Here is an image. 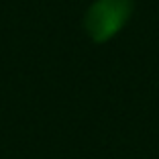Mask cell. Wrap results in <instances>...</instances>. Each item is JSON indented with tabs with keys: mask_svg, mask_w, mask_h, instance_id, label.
Returning a JSON list of instances; mask_svg holds the SVG:
<instances>
[{
	"mask_svg": "<svg viewBox=\"0 0 159 159\" xmlns=\"http://www.w3.org/2000/svg\"><path fill=\"white\" fill-rule=\"evenodd\" d=\"M133 0H96L86 12L84 27L94 43H104L126 25Z\"/></svg>",
	"mask_w": 159,
	"mask_h": 159,
	"instance_id": "1",
	"label": "cell"
}]
</instances>
